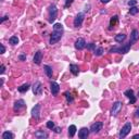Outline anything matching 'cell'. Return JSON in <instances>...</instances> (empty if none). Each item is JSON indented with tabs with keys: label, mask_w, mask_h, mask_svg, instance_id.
Masks as SVG:
<instances>
[{
	"label": "cell",
	"mask_w": 139,
	"mask_h": 139,
	"mask_svg": "<svg viewBox=\"0 0 139 139\" xmlns=\"http://www.w3.org/2000/svg\"><path fill=\"white\" fill-rule=\"evenodd\" d=\"M134 138H139V135H135Z\"/></svg>",
	"instance_id": "cell-41"
},
{
	"label": "cell",
	"mask_w": 139,
	"mask_h": 139,
	"mask_svg": "<svg viewBox=\"0 0 139 139\" xmlns=\"http://www.w3.org/2000/svg\"><path fill=\"white\" fill-rule=\"evenodd\" d=\"M53 130H54V133L59 134V133H61V127H54Z\"/></svg>",
	"instance_id": "cell-35"
},
{
	"label": "cell",
	"mask_w": 139,
	"mask_h": 139,
	"mask_svg": "<svg viewBox=\"0 0 139 139\" xmlns=\"http://www.w3.org/2000/svg\"><path fill=\"white\" fill-rule=\"evenodd\" d=\"M102 127H103V123L102 122H96V123H93L90 126V132L93 134H97L102 129Z\"/></svg>",
	"instance_id": "cell-8"
},
{
	"label": "cell",
	"mask_w": 139,
	"mask_h": 139,
	"mask_svg": "<svg viewBox=\"0 0 139 139\" xmlns=\"http://www.w3.org/2000/svg\"><path fill=\"white\" fill-rule=\"evenodd\" d=\"M89 133H90V129H88L87 127H83L78 132V137L80 139H86L89 136Z\"/></svg>",
	"instance_id": "cell-12"
},
{
	"label": "cell",
	"mask_w": 139,
	"mask_h": 139,
	"mask_svg": "<svg viewBox=\"0 0 139 139\" xmlns=\"http://www.w3.org/2000/svg\"><path fill=\"white\" fill-rule=\"evenodd\" d=\"M58 16V9L54 5H51L49 7V23H53Z\"/></svg>",
	"instance_id": "cell-3"
},
{
	"label": "cell",
	"mask_w": 139,
	"mask_h": 139,
	"mask_svg": "<svg viewBox=\"0 0 139 139\" xmlns=\"http://www.w3.org/2000/svg\"><path fill=\"white\" fill-rule=\"evenodd\" d=\"M33 92L36 96H40L43 93V85L40 81H36V83L33 85Z\"/></svg>",
	"instance_id": "cell-6"
},
{
	"label": "cell",
	"mask_w": 139,
	"mask_h": 139,
	"mask_svg": "<svg viewBox=\"0 0 139 139\" xmlns=\"http://www.w3.org/2000/svg\"><path fill=\"white\" fill-rule=\"evenodd\" d=\"M86 46H87V45H86V41H85L84 38L76 39V41H75V48L77 49V50H83V49H84Z\"/></svg>",
	"instance_id": "cell-9"
},
{
	"label": "cell",
	"mask_w": 139,
	"mask_h": 139,
	"mask_svg": "<svg viewBox=\"0 0 139 139\" xmlns=\"http://www.w3.org/2000/svg\"><path fill=\"white\" fill-rule=\"evenodd\" d=\"M72 3H73V0H66V2H65V8H68L70 6H71L72 5Z\"/></svg>",
	"instance_id": "cell-31"
},
{
	"label": "cell",
	"mask_w": 139,
	"mask_h": 139,
	"mask_svg": "<svg viewBox=\"0 0 139 139\" xmlns=\"http://www.w3.org/2000/svg\"><path fill=\"white\" fill-rule=\"evenodd\" d=\"M8 19H9V16H8V15H6V16H3V18L1 19V23H3V22H5V21H7V20Z\"/></svg>",
	"instance_id": "cell-37"
},
{
	"label": "cell",
	"mask_w": 139,
	"mask_h": 139,
	"mask_svg": "<svg viewBox=\"0 0 139 139\" xmlns=\"http://www.w3.org/2000/svg\"><path fill=\"white\" fill-rule=\"evenodd\" d=\"M87 48L90 49V50H92V49L95 50V49H96V46H95V44H89V45H87Z\"/></svg>",
	"instance_id": "cell-32"
},
{
	"label": "cell",
	"mask_w": 139,
	"mask_h": 139,
	"mask_svg": "<svg viewBox=\"0 0 139 139\" xmlns=\"http://www.w3.org/2000/svg\"><path fill=\"white\" fill-rule=\"evenodd\" d=\"M19 60H20V61H25V60H26V55L20 54V55H19Z\"/></svg>",
	"instance_id": "cell-34"
},
{
	"label": "cell",
	"mask_w": 139,
	"mask_h": 139,
	"mask_svg": "<svg viewBox=\"0 0 139 139\" xmlns=\"http://www.w3.org/2000/svg\"><path fill=\"white\" fill-rule=\"evenodd\" d=\"M24 107H25V102H24V100L20 99V100H18V101L14 102L13 109H14V111H20V110L23 109Z\"/></svg>",
	"instance_id": "cell-14"
},
{
	"label": "cell",
	"mask_w": 139,
	"mask_h": 139,
	"mask_svg": "<svg viewBox=\"0 0 139 139\" xmlns=\"http://www.w3.org/2000/svg\"><path fill=\"white\" fill-rule=\"evenodd\" d=\"M63 25L61 23H55L53 25V33H52L50 40H49V44L50 45H54L58 41H60L61 37H62V34H63Z\"/></svg>",
	"instance_id": "cell-1"
},
{
	"label": "cell",
	"mask_w": 139,
	"mask_h": 139,
	"mask_svg": "<svg viewBox=\"0 0 139 139\" xmlns=\"http://www.w3.org/2000/svg\"><path fill=\"white\" fill-rule=\"evenodd\" d=\"M122 110V102L121 101H116L113 103V107H112V110H111V114L113 116H116L120 111Z\"/></svg>",
	"instance_id": "cell-5"
},
{
	"label": "cell",
	"mask_w": 139,
	"mask_h": 139,
	"mask_svg": "<svg viewBox=\"0 0 139 139\" xmlns=\"http://www.w3.org/2000/svg\"><path fill=\"white\" fill-rule=\"evenodd\" d=\"M102 53H103V48H102V47H99V48H96L95 49V54L97 57L102 55Z\"/></svg>",
	"instance_id": "cell-27"
},
{
	"label": "cell",
	"mask_w": 139,
	"mask_h": 139,
	"mask_svg": "<svg viewBox=\"0 0 139 139\" xmlns=\"http://www.w3.org/2000/svg\"><path fill=\"white\" fill-rule=\"evenodd\" d=\"M9 44L10 45H18L19 44V38H18V36H12V37H10L9 39Z\"/></svg>",
	"instance_id": "cell-24"
},
{
	"label": "cell",
	"mask_w": 139,
	"mask_h": 139,
	"mask_svg": "<svg viewBox=\"0 0 139 139\" xmlns=\"http://www.w3.org/2000/svg\"><path fill=\"white\" fill-rule=\"evenodd\" d=\"M136 100H137V98H136V97L130 98V100H129V104H134L135 102H136Z\"/></svg>",
	"instance_id": "cell-33"
},
{
	"label": "cell",
	"mask_w": 139,
	"mask_h": 139,
	"mask_svg": "<svg viewBox=\"0 0 139 139\" xmlns=\"http://www.w3.org/2000/svg\"><path fill=\"white\" fill-rule=\"evenodd\" d=\"M0 73H1V74L5 73V65H3V64H1V71H0Z\"/></svg>",
	"instance_id": "cell-38"
},
{
	"label": "cell",
	"mask_w": 139,
	"mask_h": 139,
	"mask_svg": "<svg viewBox=\"0 0 139 139\" xmlns=\"http://www.w3.org/2000/svg\"><path fill=\"white\" fill-rule=\"evenodd\" d=\"M124 96L129 98V99H130V98H133V97H135L134 96V90H133V89H127V90L124 92Z\"/></svg>",
	"instance_id": "cell-26"
},
{
	"label": "cell",
	"mask_w": 139,
	"mask_h": 139,
	"mask_svg": "<svg viewBox=\"0 0 139 139\" xmlns=\"http://www.w3.org/2000/svg\"><path fill=\"white\" fill-rule=\"evenodd\" d=\"M139 12V9L137 7H130V9H129V13L132 14V15H135V14H137Z\"/></svg>",
	"instance_id": "cell-28"
},
{
	"label": "cell",
	"mask_w": 139,
	"mask_h": 139,
	"mask_svg": "<svg viewBox=\"0 0 139 139\" xmlns=\"http://www.w3.org/2000/svg\"><path fill=\"white\" fill-rule=\"evenodd\" d=\"M35 137L38 138V139H44V138H47L48 137V134L45 133L44 130H37L35 133Z\"/></svg>",
	"instance_id": "cell-17"
},
{
	"label": "cell",
	"mask_w": 139,
	"mask_h": 139,
	"mask_svg": "<svg viewBox=\"0 0 139 139\" xmlns=\"http://www.w3.org/2000/svg\"><path fill=\"white\" fill-rule=\"evenodd\" d=\"M130 130H132V124H130V122H127V123H126L123 127H122V129H121L120 138H125L130 133Z\"/></svg>",
	"instance_id": "cell-4"
},
{
	"label": "cell",
	"mask_w": 139,
	"mask_h": 139,
	"mask_svg": "<svg viewBox=\"0 0 139 139\" xmlns=\"http://www.w3.org/2000/svg\"><path fill=\"white\" fill-rule=\"evenodd\" d=\"M64 96H65V98H66V100H67V103L70 104V103H72L73 101H74V98H73V96L68 91H66L64 93Z\"/></svg>",
	"instance_id": "cell-25"
},
{
	"label": "cell",
	"mask_w": 139,
	"mask_h": 139,
	"mask_svg": "<svg viewBox=\"0 0 139 139\" xmlns=\"http://www.w3.org/2000/svg\"><path fill=\"white\" fill-rule=\"evenodd\" d=\"M138 97H139V91H138Z\"/></svg>",
	"instance_id": "cell-42"
},
{
	"label": "cell",
	"mask_w": 139,
	"mask_h": 139,
	"mask_svg": "<svg viewBox=\"0 0 139 139\" xmlns=\"http://www.w3.org/2000/svg\"><path fill=\"white\" fill-rule=\"evenodd\" d=\"M47 127H48L49 129H53V128H54V123H53L52 121L47 122Z\"/></svg>",
	"instance_id": "cell-29"
},
{
	"label": "cell",
	"mask_w": 139,
	"mask_h": 139,
	"mask_svg": "<svg viewBox=\"0 0 139 139\" xmlns=\"http://www.w3.org/2000/svg\"><path fill=\"white\" fill-rule=\"evenodd\" d=\"M76 130H77L76 126L75 125H71L68 127V136L70 137H74V135L76 134Z\"/></svg>",
	"instance_id": "cell-20"
},
{
	"label": "cell",
	"mask_w": 139,
	"mask_h": 139,
	"mask_svg": "<svg viewBox=\"0 0 139 139\" xmlns=\"http://www.w3.org/2000/svg\"><path fill=\"white\" fill-rule=\"evenodd\" d=\"M130 47H132V45H130V43H128L127 45H125L123 47H113L112 49H110V52H111V53H113V52H118V53L125 54L129 51Z\"/></svg>",
	"instance_id": "cell-2"
},
{
	"label": "cell",
	"mask_w": 139,
	"mask_h": 139,
	"mask_svg": "<svg viewBox=\"0 0 139 139\" xmlns=\"http://www.w3.org/2000/svg\"><path fill=\"white\" fill-rule=\"evenodd\" d=\"M30 87H31V86H30V84H23L22 86H20V87L18 88V90L20 91V92H21V93H24V92H26L27 90H28V89H30Z\"/></svg>",
	"instance_id": "cell-18"
},
{
	"label": "cell",
	"mask_w": 139,
	"mask_h": 139,
	"mask_svg": "<svg viewBox=\"0 0 139 139\" xmlns=\"http://www.w3.org/2000/svg\"><path fill=\"white\" fill-rule=\"evenodd\" d=\"M32 116L35 117L36 120H39V116H40V104H36L35 107L32 109Z\"/></svg>",
	"instance_id": "cell-11"
},
{
	"label": "cell",
	"mask_w": 139,
	"mask_h": 139,
	"mask_svg": "<svg viewBox=\"0 0 139 139\" xmlns=\"http://www.w3.org/2000/svg\"><path fill=\"white\" fill-rule=\"evenodd\" d=\"M0 47H1V52H0V53H5V52H6V47L3 46V45H0Z\"/></svg>",
	"instance_id": "cell-36"
},
{
	"label": "cell",
	"mask_w": 139,
	"mask_h": 139,
	"mask_svg": "<svg viewBox=\"0 0 139 139\" xmlns=\"http://www.w3.org/2000/svg\"><path fill=\"white\" fill-rule=\"evenodd\" d=\"M137 5V0H129L128 1V6L129 7H135Z\"/></svg>",
	"instance_id": "cell-30"
},
{
	"label": "cell",
	"mask_w": 139,
	"mask_h": 139,
	"mask_svg": "<svg viewBox=\"0 0 139 139\" xmlns=\"http://www.w3.org/2000/svg\"><path fill=\"white\" fill-rule=\"evenodd\" d=\"M2 138L3 139H13L14 138V135L10 133V132H5L2 134Z\"/></svg>",
	"instance_id": "cell-23"
},
{
	"label": "cell",
	"mask_w": 139,
	"mask_h": 139,
	"mask_svg": "<svg viewBox=\"0 0 139 139\" xmlns=\"http://www.w3.org/2000/svg\"><path fill=\"white\" fill-rule=\"evenodd\" d=\"M100 1H101L102 3H108V2L110 1V0H100Z\"/></svg>",
	"instance_id": "cell-39"
},
{
	"label": "cell",
	"mask_w": 139,
	"mask_h": 139,
	"mask_svg": "<svg viewBox=\"0 0 139 139\" xmlns=\"http://www.w3.org/2000/svg\"><path fill=\"white\" fill-rule=\"evenodd\" d=\"M118 22V16L117 15H114L111 18V20H110V30H112L113 26L115 25V24Z\"/></svg>",
	"instance_id": "cell-19"
},
{
	"label": "cell",
	"mask_w": 139,
	"mask_h": 139,
	"mask_svg": "<svg viewBox=\"0 0 139 139\" xmlns=\"http://www.w3.org/2000/svg\"><path fill=\"white\" fill-rule=\"evenodd\" d=\"M84 13L83 12H80V13H78L76 15V18L74 19V26L76 27V28H78V27H80L81 26V24H83V22H84Z\"/></svg>",
	"instance_id": "cell-7"
},
{
	"label": "cell",
	"mask_w": 139,
	"mask_h": 139,
	"mask_svg": "<svg viewBox=\"0 0 139 139\" xmlns=\"http://www.w3.org/2000/svg\"><path fill=\"white\" fill-rule=\"evenodd\" d=\"M33 61H34L35 64L39 65L40 63H41V61H43V52L41 51H37V52H36L35 55H34V58H33Z\"/></svg>",
	"instance_id": "cell-13"
},
{
	"label": "cell",
	"mask_w": 139,
	"mask_h": 139,
	"mask_svg": "<svg viewBox=\"0 0 139 139\" xmlns=\"http://www.w3.org/2000/svg\"><path fill=\"white\" fill-rule=\"evenodd\" d=\"M138 38H139V33H138V31H137V30H133L132 35H130V40H129L130 45L133 46V45L138 40Z\"/></svg>",
	"instance_id": "cell-15"
},
{
	"label": "cell",
	"mask_w": 139,
	"mask_h": 139,
	"mask_svg": "<svg viewBox=\"0 0 139 139\" xmlns=\"http://www.w3.org/2000/svg\"><path fill=\"white\" fill-rule=\"evenodd\" d=\"M136 116H137V117H139V108L137 109V111H136Z\"/></svg>",
	"instance_id": "cell-40"
},
{
	"label": "cell",
	"mask_w": 139,
	"mask_h": 139,
	"mask_svg": "<svg viewBox=\"0 0 139 139\" xmlns=\"http://www.w3.org/2000/svg\"><path fill=\"white\" fill-rule=\"evenodd\" d=\"M70 71L72 72L73 75L77 76V75H78V73H79V67H78V65H76V64H71V65H70Z\"/></svg>",
	"instance_id": "cell-16"
},
{
	"label": "cell",
	"mask_w": 139,
	"mask_h": 139,
	"mask_svg": "<svg viewBox=\"0 0 139 139\" xmlns=\"http://www.w3.org/2000/svg\"><path fill=\"white\" fill-rule=\"evenodd\" d=\"M114 39H115V41L116 43H123L124 41V40L126 39V35L125 34H118V35H116L115 36V38H114Z\"/></svg>",
	"instance_id": "cell-21"
},
{
	"label": "cell",
	"mask_w": 139,
	"mask_h": 139,
	"mask_svg": "<svg viewBox=\"0 0 139 139\" xmlns=\"http://www.w3.org/2000/svg\"><path fill=\"white\" fill-rule=\"evenodd\" d=\"M50 90L52 92V95L55 96L58 95L59 91H60V86L58 83H55V81H51L50 83Z\"/></svg>",
	"instance_id": "cell-10"
},
{
	"label": "cell",
	"mask_w": 139,
	"mask_h": 139,
	"mask_svg": "<svg viewBox=\"0 0 139 139\" xmlns=\"http://www.w3.org/2000/svg\"><path fill=\"white\" fill-rule=\"evenodd\" d=\"M44 70H45V73L48 77H52V67L49 66V65H45L44 66Z\"/></svg>",
	"instance_id": "cell-22"
}]
</instances>
